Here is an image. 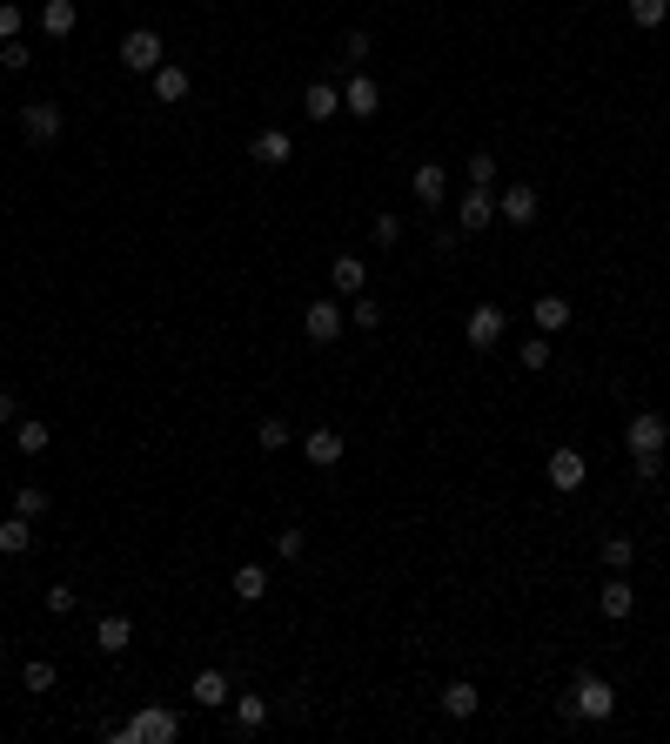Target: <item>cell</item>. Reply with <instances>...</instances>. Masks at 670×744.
<instances>
[{
    "mask_svg": "<svg viewBox=\"0 0 670 744\" xmlns=\"http://www.w3.org/2000/svg\"><path fill=\"white\" fill-rule=\"evenodd\" d=\"M557 711H563V724H603L617 711V691H610V677L577 671V684H570V698H563Z\"/></svg>",
    "mask_w": 670,
    "mask_h": 744,
    "instance_id": "1",
    "label": "cell"
},
{
    "mask_svg": "<svg viewBox=\"0 0 670 744\" xmlns=\"http://www.w3.org/2000/svg\"><path fill=\"white\" fill-rule=\"evenodd\" d=\"M108 738L114 744H175L181 738V718H175V711H141V718L114 724Z\"/></svg>",
    "mask_w": 670,
    "mask_h": 744,
    "instance_id": "2",
    "label": "cell"
},
{
    "mask_svg": "<svg viewBox=\"0 0 670 744\" xmlns=\"http://www.w3.org/2000/svg\"><path fill=\"white\" fill-rule=\"evenodd\" d=\"M342 329H349V309H342V295H322V302H309V309H302V336H309L315 349H322V342H335Z\"/></svg>",
    "mask_w": 670,
    "mask_h": 744,
    "instance_id": "3",
    "label": "cell"
},
{
    "mask_svg": "<svg viewBox=\"0 0 670 744\" xmlns=\"http://www.w3.org/2000/svg\"><path fill=\"white\" fill-rule=\"evenodd\" d=\"M61 128H67L61 101H27V108H21V135L34 141V148H54V141H61Z\"/></svg>",
    "mask_w": 670,
    "mask_h": 744,
    "instance_id": "4",
    "label": "cell"
},
{
    "mask_svg": "<svg viewBox=\"0 0 670 744\" xmlns=\"http://www.w3.org/2000/svg\"><path fill=\"white\" fill-rule=\"evenodd\" d=\"M624 443H630V456H664V443H670V423L657 416V409H637L624 423Z\"/></svg>",
    "mask_w": 670,
    "mask_h": 744,
    "instance_id": "5",
    "label": "cell"
},
{
    "mask_svg": "<svg viewBox=\"0 0 670 744\" xmlns=\"http://www.w3.org/2000/svg\"><path fill=\"white\" fill-rule=\"evenodd\" d=\"M536 215H543V195H536L530 181H510V188L496 195V222H510V228H530Z\"/></svg>",
    "mask_w": 670,
    "mask_h": 744,
    "instance_id": "6",
    "label": "cell"
},
{
    "mask_svg": "<svg viewBox=\"0 0 670 744\" xmlns=\"http://www.w3.org/2000/svg\"><path fill=\"white\" fill-rule=\"evenodd\" d=\"M121 68H128V74H155L161 68V34H155V27L121 34Z\"/></svg>",
    "mask_w": 670,
    "mask_h": 744,
    "instance_id": "7",
    "label": "cell"
},
{
    "mask_svg": "<svg viewBox=\"0 0 670 744\" xmlns=\"http://www.w3.org/2000/svg\"><path fill=\"white\" fill-rule=\"evenodd\" d=\"M496 336H503V309H496V302H476L463 316V342L469 349H496Z\"/></svg>",
    "mask_w": 670,
    "mask_h": 744,
    "instance_id": "8",
    "label": "cell"
},
{
    "mask_svg": "<svg viewBox=\"0 0 670 744\" xmlns=\"http://www.w3.org/2000/svg\"><path fill=\"white\" fill-rule=\"evenodd\" d=\"M409 195L423 208H443V195H449V168L443 161H416V175H409Z\"/></svg>",
    "mask_w": 670,
    "mask_h": 744,
    "instance_id": "9",
    "label": "cell"
},
{
    "mask_svg": "<svg viewBox=\"0 0 670 744\" xmlns=\"http://www.w3.org/2000/svg\"><path fill=\"white\" fill-rule=\"evenodd\" d=\"M148 81H155V101H168V108H181V101L195 94V74L181 68V61H161V68L148 74Z\"/></svg>",
    "mask_w": 670,
    "mask_h": 744,
    "instance_id": "10",
    "label": "cell"
},
{
    "mask_svg": "<svg viewBox=\"0 0 670 744\" xmlns=\"http://www.w3.org/2000/svg\"><path fill=\"white\" fill-rule=\"evenodd\" d=\"M490 222H496V195H490V188H469L463 202H456V228L476 235V228H490Z\"/></svg>",
    "mask_w": 670,
    "mask_h": 744,
    "instance_id": "11",
    "label": "cell"
},
{
    "mask_svg": "<svg viewBox=\"0 0 670 744\" xmlns=\"http://www.w3.org/2000/svg\"><path fill=\"white\" fill-rule=\"evenodd\" d=\"M248 155L262 161V168H282V161H295V135L289 128H262V135L248 141Z\"/></svg>",
    "mask_w": 670,
    "mask_h": 744,
    "instance_id": "12",
    "label": "cell"
},
{
    "mask_svg": "<svg viewBox=\"0 0 670 744\" xmlns=\"http://www.w3.org/2000/svg\"><path fill=\"white\" fill-rule=\"evenodd\" d=\"M583 476H590V463H583V450H550V490H583Z\"/></svg>",
    "mask_w": 670,
    "mask_h": 744,
    "instance_id": "13",
    "label": "cell"
},
{
    "mask_svg": "<svg viewBox=\"0 0 670 744\" xmlns=\"http://www.w3.org/2000/svg\"><path fill=\"white\" fill-rule=\"evenodd\" d=\"M342 450H349V443H342V429H309V436H302V456H309L315 470H335Z\"/></svg>",
    "mask_w": 670,
    "mask_h": 744,
    "instance_id": "14",
    "label": "cell"
},
{
    "mask_svg": "<svg viewBox=\"0 0 670 744\" xmlns=\"http://www.w3.org/2000/svg\"><path fill=\"white\" fill-rule=\"evenodd\" d=\"M376 108H382V88L369 81V74H349V88H342V114H356V121H369Z\"/></svg>",
    "mask_w": 670,
    "mask_h": 744,
    "instance_id": "15",
    "label": "cell"
},
{
    "mask_svg": "<svg viewBox=\"0 0 670 744\" xmlns=\"http://www.w3.org/2000/svg\"><path fill=\"white\" fill-rule=\"evenodd\" d=\"M302 114H309V121H335V114H342V88H335V81H309V88H302Z\"/></svg>",
    "mask_w": 670,
    "mask_h": 744,
    "instance_id": "16",
    "label": "cell"
},
{
    "mask_svg": "<svg viewBox=\"0 0 670 744\" xmlns=\"http://www.w3.org/2000/svg\"><path fill=\"white\" fill-rule=\"evenodd\" d=\"M134 644V624L128 617H121V610H108V617H101V624H94V651H108V657H121Z\"/></svg>",
    "mask_w": 670,
    "mask_h": 744,
    "instance_id": "17",
    "label": "cell"
},
{
    "mask_svg": "<svg viewBox=\"0 0 670 744\" xmlns=\"http://www.w3.org/2000/svg\"><path fill=\"white\" fill-rule=\"evenodd\" d=\"M443 711H449V718H476V711H483V691H476L469 677H449V684H443Z\"/></svg>",
    "mask_w": 670,
    "mask_h": 744,
    "instance_id": "18",
    "label": "cell"
},
{
    "mask_svg": "<svg viewBox=\"0 0 670 744\" xmlns=\"http://www.w3.org/2000/svg\"><path fill=\"white\" fill-rule=\"evenodd\" d=\"M27 550H34V517H21V510L0 517V557H27Z\"/></svg>",
    "mask_w": 670,
    "mask_h": 744,
    "instance_id": "19",
    "label": "cell"
},
{
    "mask_svg": "<svg viewBox=\"0 0 670 744\" xmlns=\"http://www.w3.org/2000/svg\"><path fill=\"white\" fill-rule=\"evenodd\" d=\"M630 610H637V590L624 584V570H610V584H603V617H610V624H624Z\"/></svg>",
    "mask_w": 670,
    "mask_h": 744,
    "instance_id": "20",
    "label": "cell"
},
{
    "mask_svg": "<svg viewBox=\"0 0 670 744\" xmlns=\"http://www.w3.org/2000/svg\"><path fill=\"white\" fill-rule=\"evenodd\" d=\"M335 295H362L369 289V262H362V255H335Z\"/></svg>",
    "mask_w": 670,
    "mask_h": 744,
    "instance_id": "21",
    "label": "cell"
},
{
    "mask_svg": "<svg viewBox=\"0 0 670 744\" xmlns=\"http://www.w3.org/2000/svg\"><path fill=\"white\" fill-rule=\"evenodd\" d=\"M228 590H235V604H262V597H268V570L262 564H242L235 577H228Z\"/></svg>",
    "mask_w": 670,
    "mask_h": 744,
    "instance_id": "22",
    "label": "cell"
},
{
    "mask_svg": "<svg viewBox=\"0 0 670 744\" xmlns=\"http://www.w3.org/2000/svg\"><path fill=\"white\" fill-rule=\"evenodd\" d=\"M188 698H195V704H208V711H222V704H228V671H195Z\"/></svg>",
    "mask_w": 670,
    "mask_h": 744,
    "instance_id": "23",
    "label": "cell"
},
{
    "mask_svg": "<svg viewBox=\"0 0 670 744\" xmlns=\"http://www.w3.org/2000/svg\"><path fill=\"white\" fill-rule=\"evenodd\" d=\"M530 322L543 329V336H557V329H570V302H563V295H536Z\"/></svg>",
    "mask_w": 670,
    "mask_h": 744,
    "instance_id": "24",
    "label": "cell"
},
{
    "mask_svg": "<svg viewBox=\"0 0 670 744\" xmlns=\"http://www.w3.org/2000/svg\"><path fill=\"white\" fill-rule=\"evenodd\" d=\"M74 21H81V7H74V0H47V7H41V34H54V41H67Z\"/></svg>",
    "mask_w": 670,
    "mask_h": 744,
    "instance_id": "25",
    "label": "cell"
},
{
    "mask_svg": "<svg viewBox=\"0 0 670 744\" xmlns=\"http://www.w3.org/2000/svg\"><path fill=\"white\" fill-rule=\"evenodd\" d=\"M47 443H54V429H47V423H34V416L14 423V450H21V456H41Z\"/></svg>",
    "mask_w": 670,
    "mask_h": 744,
    "instance_id": "26",
    "label": "cell"
},
{
    "mask_svg": "<svg viewBox=\"0 0 670 744\" xmlns=\"http://www.w3.org/2000/svg\"><path fill=\"white\" fill-rule=\"evenodd\" d=\"M262 724H268V698H255V691H248V698H235V731H242V738H255Z\"/></svg>",
    "mask_w": 670,
    "mask_h": 744,
    "instance_id": "27",
    "label": "cell"
},
{
    "mask_svg": "<svg viewBox=\"0 0 670 744\" xmlns=\"http://www.w3.org/2000/svg\"><path fill=\"white\" fill-rule=\"evenodd\" d=\"M289 436L295 429L282 423V416H262V423H255V443H262V450H289Z\"/></svg>",
    "mask_w": 670,
    "mask_h": 744,
    "instance_id": "28",
    "label": "cell"
},
{
    "mask_svg": "<svg viewBox=\"0 0 670 744\" xmlns=\"http://www.w3.org/2000/svg\"><path fill=\"white\" fill-rule=\"evenodd\" d=\"M349 329H382V302L369 289L356 295V309H349Z\"/></svg>",
    "mask_w": 670,
    "mask_h": 744,
    "instance_id": "29",
    "label": "cell"
},
{
    "mask_svg": "<svg viewBox=\"0 0 670 744\" xmlns=\"http://www.w3.org/2000/svg\"><path fill=\"white\" fill-rule=\"evenodd\" d=\"M630 21H637V27H664L670 21V0H630Z\"/></svg>",
    "mask_w": 670,
    "mask_h": 744,
    "instance_id": "30",
    "label": "cell"
},
{
    "mask_svg": "<svg viewBox=\"0 0 670 744\" xmlns=\"http://www.w3.org/2000/svg\"><path fill=\"white\" fill-rule=\"evenodd\" d=\"M630 557H637L630 537H603V570H630Z\"/></svg>",
    "mask_w": 670,
    "mask_h": 744,
    "instance_id": "31",
    "label": "cell"
},
{
    "mask_svg": "<svg viewBox=\"0 0 670 744\" xmlns=\"http://www.w3.org/2000/svg\"><path fill=\"white\" fill-rule=\"evenodd\" d=\"M14 510H21V517H47V490L41 483H21V490H14Z\"/></svg>",
    "mask_w": 670,
    "mask_h": 744,
    "instance_id": "32",
    "label": "cell"
},
{
    "mask_svg": "<svg viewBox=\"0 0 670 744\" xmlns=\"http://www.w3.org/2000/svg\"><path fill=\"white\" fill-rule=\"evenodd\" d=\"M463 175H469V188H496V155H469Z\"/></svg>",
    "mask_w": 670,
    "mask_h": 744,
    "instance_id": "33",
    "label": "cell"
},
{
    "mask_svg": "<svg viewBox=\"0 0 670 744\" xmlns=\"http://www.w3.org/2000/svg\"><path fill=\"white\" fill-rule=\"evenodd\" d=\"M21 27H27L21 0H0V41H21Z\"/></svg>",
    "mask_w": 670,
    "mask_h": 744,
    "instance_id": "34",
    "label": "cell"
},
{
    "mask_svg": "<svg viewBox=\"0 0 670 744\" xmlns=\"http://www.w3.org/2000/svg\"><path fill=\"white\" fill-rule=\"evenodd\" d=\"M342 61H349V68H362V61H369V34H362V27H349V34H342Z\"/></svg>",
    "mask_w": 670,
    "mask_h": 744,
    "instance_id": "35",
    "label": "cell"
},
{
    "mask_svg": "<svg viewBox=\"0 0 670 744\" xmlns=\"http://www.w3.org/2000/svg\"><path fill=\"white\" fill-rule=\"evenodd\" d=\"M0 68H7V74H27V68H34V54H27L21 41H0Z\"/></svg>",
    "mask_w": 670,
    "mask_h": 744,
    "instance_id": "36",
    "label": "cell"
},
{
    "mask_svg": "<svg viewBox=\"0 0 670 744\" xmlns=\"http://www.w3.org/2000/svg\"><path fill=\"white\" fill-rule=\"evenodd\" d=\"M21 684H27V691H54V664H47V657H34V664L21 671Z\"/></svg>",
    "mask_w": 670,
    "mask_h": 744,
    "instance_id": "37",
    "label": "cell"
},
{
    "mask_svg": "<svg viewBox=\"0 0 670 744\" xmlns=\"http://www.w3.org/2000/svg\"><path fill=\"white\" fill-rule=\"evenodd\" d=\"M369 235H376L382 248H396V242H402V215H376V222H369Z\"/></svg>",
    "mask_w": 670,
    "mask_h": 744,
    "instance_id": "38",
    "label": "cell"
},
{
    "mask_svg": "<svg viewBox=\"0 0 670 744\" xmlns=\"http://www.w3.org/2000/svg\"><path fill=\"white\" fill-rule=\"evenodd\" d=\"M302 550H309V537H302V530H282V537H275V557H282V564H295Z\"/></svg>",
    "mask_w": 670,
    "mask_h": 744,
    "instance_id": "39",
    "label": "cell"
},
{
    "mask_svg": "<svg viewBox=\"0 0 670 744\" xmlns=\"http://www.w3.org/2000/svg\"><path fill=\"white\" fill-rule=\"evenodd\" d=\"M523 369H550V336H536V342H523Z\"/></svg>",
    "mask_w": 670,
    "mask_h": 744,
    "instance_id": "40",
    "label": "cell"
},
{
    "mask_svg": "<svg viewBox=\"0 0 670 744\" xmlns=\"http://www.w3.org/2000/svg\"><path fill=\"white\" fill-rule=\"evenodd\" d=\"M630 476H637V483H657V476H664V456H630Z\"/></svg>",
    "mask_w": 670,
    "mask_h": 744,
    "instance_id": "41",
    "label": "cell"
},
{
    "mask_svg": "<svg viewBox=\"0 0 670 744\" xmlns=\"http://www.w3.org/2000/svg\"><path fill=\"white\" fill-rule=\"evenodd\" d=\"M74 604H81V590H67V584H54V590H47V610H54V617H67Z\"/></svg>",
    "mask_w": 670,
    "mask_h": 744,
    "instance_id": "42",
    "label": "cell"
},
{
    "mask_svg": "<svg viewBox=\"0 0 670 744\" xmlns=\"http://www.w3.org/2000/svg\"><path fill=\"white\" fill-rule=\"evenodd\" d=\"M463 248V228L456 222H436V255H456Z\"/></svg>",
    "mask_w": 670,
    "mask_h": 744,
    "instance_id": "43",
    "label": "cell"
},
{
    "mask_svg": "<svg viewBox=\"0 0 670 744\" xmlns=\"http://www.w3.org/2000/svg\"><path fill=\"white\" fill-rule=\"evenodd\" d=\"M14 416H21V409H14V396H7V389H0V429L14 423Z\"/></svg>",
    "mask_w": 670,
    "mask_h": 744,
    "instance_id": "44",
    "label": "cell"
},
{
    "mask_svg": "<svg viewBox=\"0 0 670 744\" xmlns=\"http://www.w3.org/2000/svg\"><path fill=\"white\" fill-rule=\"evenodd\" d=\"M0 671H7V651H0Z\"/></svg>",
    "mask_w": 670,
    "mask_h": 744,
    "instance_id": "45",
    "label": "cell"
}]
</instances>
